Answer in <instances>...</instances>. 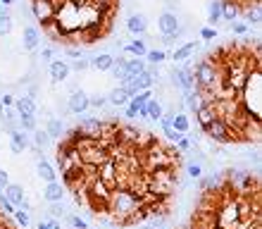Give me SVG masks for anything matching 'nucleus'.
Returning <instances> with one entry per match:
<instances>
[{
	"instance_id": "nucleus-50",
	"label": "nucleus",
	"mask_w": 262,
	"mask_h": 229,
	"mask_svg": "<svg viewBox=\"0 0 262 229\" xmlns=\"http://www.w3.org/2000/svg\"><path fill=\"white\" fill-rule=\"evenodd\" d=\"M67 55H69V57H74V60L83 57V55H81V48H67Z\"/></svg>"
},
{
	"instance_id": "nucleus-45",
	"label": "nucleus",
	"mask_w": 262,
	"mask_h": 229,
	"mask_svg": "<svg viewBox=\"0 0 262 229\" xmlns=\"http://www.w3.org/2000/svg\"><path fill=\"white\" fill-rule=\"evenodd\" d=\"M231 31H234V34H238V36H246L248 34V27H246V24H243V22H231Z\"/></svg>"
},
{
	"instance_id": "nucleus-46",
	"label": "nucleus",
	"mask_w": 262,
	"mask_h": 229,
	"mask_svg": "<svg viewBox=\"0 0 262 229\" xmlns=\"http://www.w3.org/2000/svg\"><path fill=\"white\" fill-rule=\"evenodd\" d=\"M124 115L129 119H136L138 117V105L134 103V100H129V103H126V112H124Z\"/></svg>"
},
{
	"instance_id": "nucleus-17",
	"label": "nucleus",
	"mask_w": 262,
	"mask_h": 229,
	"mask_svg": "<svg viewBox=\"0 0 262 229\" xmlns=\"http://www.w3.org/2000/svg\"><path fill=\"white\" fill-rule=\"evenodd\" d=\"M105 96H107V103L115 105V108H124V105L131 100L124 86H115V89H112L110 93H105Z\"/></svg>"
},
{
	"instance_id": "nucleus-23",
	"label": "nucleus",
	"mask_w": 262,
	"mask_h": 229,
	"mask_svg": "<svg viewBox=\"0 0 262 229\" xmlns=\"http://www.w3.org/2000/svg\"><path fill=\"white\" fill-rule=\"evenodd\" d=\"M46 132H48L50 141L60 139V136L64 134V124H62V119H60V117H53V115H50V117H48V127H46Z\"/></svg>"
},
{
	"instance_id": "nucleus-16",
	"label": "nucleus",
	"mask_w": 262,
	"mask_h": 229,
	"mask_svg": "<svg viewBox=\"0 0 262 229\" xmlns=\"http://www.w3.org/2000/svg\"><path fill=\"white\" fill-rule=\"evenodd\" d=\"M241 14H243V24L246 27H260V19H262V12H260V5H246L241 7Z\"/></svg>"
},
{
	"instance_id": "nucleus-49",
	"label": "nucleus",
	"mask_w": 262,
	"mask_h": 229,
	"mask_svg": "<svg viewBox=\"0 0 262 229\" xmlns=\"http://www.w3.org/2000/svg\"><path fill=\"white\" fill-rule=\"evenodd\" d=\"M7 184H10V174H7L5 170H3V167H0V189H5Z\"/></svg>"
},
{
	"instance_id": "nucleus-29",
	"label": "nucleus",
	"mask_w": 262,
	"mask_h": 229,
	"mask_svg": "<svg viewBox=\"0 0 262 229\" xmlns=\"http://www.w3.org/2000/svg\"><path fill=\"white\" fill-rule=\"evenodd\" d=\"M41 31H43V34H46V36H48L50 41H60V38H62V31H60V27H57V24H55V19H53V22H48V24H43V27H41Z\"/></svg>"
},
{
	"instance_id": "nucleus-48",
	"label": "nucleus",
	"mask_w": 262,
	"mask_h": 229,
	"mask_svg": "<svg viewBox=\"0 0 262 229\" xmlns=\"http://www.w3.org/2000/svg\"><path fill=\"white\" fill-rule=\"evenodd\" d=\"M41 60H43V63H53V48H43L41 50Z\"/></svg>"
},
{
	"instance_id": "nucleus-20",
	"label": "nucleus",
	"mask_w": 262,
	"mask_h": 229,
	"mask_svg": "<svg viewBox=\"0 0 262 229\" xmlns=\"http://www.w3.org/2000/svg\"><path fill=\"white\" fill-rule=\"evenodd\" d=\"M195 119H198L200 129H205L212 119H217V110H214V103L212 105H203L198 112H195Z\"/></svg>"
},
{
	"instance_id": "nucleus-36",
	"label": "nucleus",
	"mask_w": 262,
	"mask_h": 229,
	"mask_svg": "<svg viewBox=\"0 0 262 229\" xmlns=\"http://www.w3.org/2000/svg\"><path fill=\"white\" fill-rule=\"evenodd\" d=\"M174 148H177L179 153H191L193 151V141L188 139V136H181V139L174 143Z\"/></svg>"
},
{
	"instance_id": "nucleus-42",
	"label": "nucleus",
	"mask_w": 262,
	"mask_h": 229,
	"mask_svg": "<svg viewBox=\"0 0 262 229\" xmlns=\"http://www.w3.org/2000/svg\"><path fill=\"white\" fill-rule=\"evenodd\" d=\"M162 132H165V136H167L169 141H174V143H177L181 136H186V134H179L177 129H174V127H162Z\"/></svg>"
},
{
	"instance_id": "nucleus-9",
	"label": "nucleus",
	"mask_w": 262,
	"mask_h": 229,
	"mask_svg": "<svg viewBox=\"0 0 262 229\" xmlns=\"http://www.w3.org/2000/svg\"><path fill=\"white\" fill-rule=\"evenodd\" d=\"M7 136H10V148H12L14 155H19V153H24L29 146H31V141H29V134L24 132V129H14V132H7Z\"/></svg>"
},
{
	"instance_id": "nucleus-51",
	"label": "nucleus",
	"mask_w": 262,
	"mask_h": 229,
	"mask_svg": "<svg viewBox=\"0 0 262 229\" xmlns=\"http://www.w3.org/2000/svg\"><path fill=\"white\" fill-rule=\"evenodd\" d=\"M3 108H14V96H3Z\"/></svg>"
},
{
	"instance_id": "nucleus-30",
	"label": "nucleus",
	"mask_w": 262,
	"mask_h": 229,
	"mask_svg": "<svg viewBox=\"0 0 262 229\" xmlns=\"http://www.w3.org/2000/svg\"><path fill=\"white\" fill-rule=\"evenodd\" d=\"M145 110H148V117H150V119H160V117H162V110H165V108H162V103H160V100L150 98V100L145 103Z\"/></svg>"
},
{
	"instance_id": "nucleus-6",
	"label": "nucleus",
	"mask_w": 262,
	"mask_h": 229,
	"mask_svg": "<svg viewBox=\"0 0 262 229\" xmlns=\"http://www.w3.org/2000/svg\"><path fill=\"white\" fill-rule=\"evenodd\" d=\"M76 136H86V139H100V132H103V119L98 117H86L76 124Z\"/></svg>"
},
{
	"instance_id": "nucleus-25",
	"label": "nucleus",
	"mask_w": 262,
	"mask_h": 229,
	"mask_svg": "<svg viewBox=\"0 0 262 229\" xmlns=\"http://www.w3.org/2000/svg\"><path fill=\"white\" fill-rule=\"evenodd\" d=\"M122 48H124V53H129L134 57H145V53H148V46H145L143 38H138V41L134 38L129 46H122Z\"/></svg>"
},
{
	"instance_id": "nucleus-14",
	"label": "nucleus",
	"mask_w": 262,
	"mask_h": 229,
	"mask_svg": "<svg viewBox=\"0 0 262 229\" xmlns=\"http://www.w3.org/2000/svg\"><path fill=\"white\" fill-rule=\"evenodd\" d=\"M48 70H50V79H53L55 84L57 81H60V84L67 81V79H69V72H72V70H69V65L62 63V60H53V63L48 65Z\"/></svg>"
},
{
	"instance_id": "nucleus-41",
	"label": "nucleus",
	"mask_w": 262,
	"mask_h": 229,
	"mask_svg": "<svg viewBox=\"0 0 262 229\" xmlns=\"http://www.w3.org/2000/svg\"><path fill=\"white\" fill-rule=\"evenodd\" d=\"M89 67H91V65H89V60H86V57H79V60H74V63L69 65V70H74V72H83V70H89Z\"/></svg>"
},
{
	"instance_id": "nucleus-35",
	"label": "nucleus",
	"mask_w": 262,
	"mask_h": 229,
	"mask_svg": "<svg viewBox=\"0 0 262 229\" xmlns=\"http://www.w3.org/2000/svg\"><path fill=\"white\" fill-rule=\"evenodd\" d=\"M19 129L34 132L36 129V115H19Z\"/></svg>"
},
{
	"instance_id": "nucleus-3",
	"label": "nucleus",
	"mask_w": 262,
	"mask_h": 229,
	"mask_svg": "<svg viewBox=\"0 0 262 229\" xmlns=\"http://www.w3.org/2000/svg\"><path fill=\"white\" fill-rule=\"evenodd\" d=\"M158 29H160V34L167 36V38H172V41H177V38L186 31V27H181V24H179L177 12H162V14H160Z\"/></svg>"
},
{
	"instance_id": "nucleus-1",
	"label": "nucleus",
	"mask_w": 262,
	"mask_h": 229,
	"mask_svg": "<svg viewBox=\"0 0 262 229\" xmlns=\"http://www.w3.org/2000/svg\"><path fill=\"white\" fill-rule=\"evenodd\" d=\"M138 208H141V201H138V196L134 194V191H129V189H115V191H110L107 210H110L112 217H115L122 227H126V220H129Z\"/></svg>"
},
{
	"instance_id": "nucleus-44",
	"label": "nucleus",
	"mask_w": 262,
	"mask_h": 229,
	"mask_svg": "<svg viewBox=\"0 0 262 229\" xmlns=\"http://www.w3.org/2000/svg\"><path fill=\"white\" fill-rule=\"evenodd\" d=\"M200 38H203V41H214V38H217V29H212V27L200 29Z\"/></svg>"
},
{
	"instance_id": "nucleus-8",
	"label": "nucleus",
	"mask_w": 262,
	"mask_h": 229,
	"mask_svg": "<svg viewBox=\"0 0 262 229\" xmlns=\"http://www.w3.org/2000/svg\"><path fill=\"white\" fill-rule=\"evenodd\" d=\"M79 24H81V29L93 27V24H100L98 7L93 5L91 0H86V3H81V5H79Z\"/></svg>"
},
{
	"instance_id": "nucleus-10",
	"label": "nucleus",
	"mask_w": 262,
	"mask_h": 229,
	"mask_svg": "<svg viewBox=\"0 0 262 229\" xmlns=\"http://www.w3.org/2000/svg\"><path fill=\"white\" fill-rule=\"evenodd\" d=\"M126 29H129L131 34L143 36L145 31H148V19H145L141 12H131L129 17H126Z\"/></svg>"
},
{
	"instance_id": "nucleus-19",
	"label": "nucleus",
	"mask_w": 262,
	"mask_h": 229,
	"mask_svg": "<svg viewBox=\"0 0 262 229\" xmlns=\"http://www.w3.org/2000/svg\"><path fill=\"white\" fill-rule=\"evenodd\" d=\"M14 110H17V115H36V100L27 96H17L14 98Z\"/></svg>"
},
{
	"instance_id": "nucleus-5",
	"label": "nucleus",
	"mask_w": 262,
	"mask_h": 229,
	"mask_svg": "<svg viewBox=\"0 0 262 229\" xmlns=\"http://www.w3.org/2000/svg\"><path fill=\"white\" fill-rule=\"evenodd\" d=\"M79 155H81L83 165H96V167H100L103 162H107V160H110V153H107V148H105L100 141H98L96 146H91V148H86V151H81Z\"/></svg>"
},
{
	"instance_id": "nucleus-43",
	"label": "nucleus",
	"mask_w": 262,
	"mask_h": 229,
	"mask_svg": "<svg viewBox=\"0 0 262 229\" xmlns=\"http://www.w3.org/2000/svg\"><path fill=\"white\" fill-rule=\"evenodd\" d=\"M50 215H55V217H62V215H67V208H64V205H62V201L50 203Z\"/></svg>"
},
{
	"instance_id": "nucleus-26",
	"label": "nucleus",
	"mask_w": 262,
	"mask_h": 229,
	"mask_svg": "<svg viewBox=\"0 0 262 229\" xmlns=\"http://www.w3.org/2000/svg\"><path fill=\"white\" fill-rule=\"evenodd\" d=\"M112 76L119 79V84L129 81V76H126V57H115V65H112Z\"/></svg>"
},
{
	"instance_id": "nucleus-32",
	"label": "nucleus",
	"mask_w": 262,
	"mask_h": 229,
	"mask_svg": "<svg viewBox=\"0 0 262 229\" xmlns=\"http://www.w3.org/2000/svg\"><path fill=\"white\" fill-rule=\"evenodd\" d=\"M105 105H107V96H105V93H91L89 96V108L100 110V108H105Z\"/></svg>"
},
{
	"instance_id": "nucleus-40",
	"label": "nucleus",
	"mask_w": 262,
	"mask_h": 229,
	"mask_svg": "<svg viewBox=\"0 0 262 229\" xmlns=\"http://www.w3.org/2000/svg\"><path fill=\"white\" fill-rule=\"evenodd\" d=\"M67 220H69V224L74 229H89V222L83 220V217H79V215H67Z\"/></svg>"
},
{
	"instance_id": "nucleus-53",
	"label": "nucleus",
	"mask_w": 262,
	"mask_h": 229,
	"mask_svg": "<svg viewBox=\"0 0 262 229\" xmlns=\"http://www.w3.org/2000/svg\"><path fill=\"white\" fill-rule=\"evenodd\" d=\"M12 3H14V0H0V5H5V7H10Z\"/></svg>"
},
{
	"instance_id": "nucleus-37",
	"label": "nucleus",
	"mask_w": 262,
	"mask_h": 229,
	"mask_svg": "<svg viewBox=\"0 0 262 229\" xmlns=\"http://www.w3.org/2000/svg\"><path fill=\"white\" fill-rule=\"evenodd\" d=\"M186 174L191 177V179H200V177H203V165H198V162H188Z\"/></svg>"
},
{
	"instance_id": "nucleus-13",
	"label": "nucleus",
	"mask_w": 262,
	"mask_h": 229,
	"mask_svg": "<svg viewBox=\"0 0 262 229\" xmlns=\"http://www.w3.org/2000/svg\"><path fill=\"white\" fill-rule=\"evenodd\" d=\"M64 191H67L64 184H60L57 179L48 181V184H46V191H43V198H46L48 203H57V201H62L64 198Z\"/></svg>"
},
{
	"instance_id": "nucleus-4",
	"label": "nucleus",
	"mask_w": 262,
	"mask_h": 229,
	"mask_svg": "<svg viewBox=\"0 0 262 229\" xmlns=\"http://www.w3.org/2000/svg\"><path fill=\"white\" fill-rule=\"evenodd\" d=\"M55 0H31V14L36 22H41V27L55 19Z\"/></svg>"
},
{
	"instance_id": "nucleus-33",
	"label": "nucleus",
	"mask_w": 262,
	"mask_h": 229,
	"mask_svg": "<svg viewBox=\"0 0 262 229\" xmlns=\"http://www.w3.org/2000/svg\"><path fill=\"white\" fill-rule=\"evenodd\" d=\"M145 60H148V63L150 65H160V63H165L167 60V53L165 50H148V53H145Z\"/></svg>"
},
{
	"instance_id": "nucleus-31",
	"label": "nucleus",
	"mask_w": 262,
	"mask_h": 229,
	"mask_svg": "<svg viewBox=\"0 0 262 229\" xmlns=\"http://www.w3.org/2000/svg\"><path fill=\"white\" fill-rule=\"evenodd\" d=\"M172 127L179 134H188V132H191V122H188V117H186V115H181V112H177V117H174Z\"/></svg>"
},
{
	"instance_id": "nucleus-22",
	"label": "nucleus",
	"mask_w": 262,
	"mask_h": 229,
	"mask_svg": "<svg viewBox=\"0 0 262 229\" xmlns=\"http://www.w3.org/2000/svg\"><path fill=\"white\" fill-rule=\"evenodd\" d=\"M145 67H148V65H145L143 57H126V76H129V79L143 74Z\"/></svg>"
},
{
	"instance_id": "nucleus-28",
	"label": "nucleus",
	"mask_w": 262,
	"mask_h": 229,
	"mask_svg": "<svg viewBox=\"0 0 262 229\" xmlns=\"http://www.w3.org/2000/svg\"><path fill=\"white\" fill-rule=\"evenodd\" d=\"M31 139H34V146L41 148V151L50 143V136H48V132H46V129H34V132H31Z\"/></svg>"
},
{
	"instance_id": "nucleus-24",
	"label": "nucleus",
	"mask_w": 262,
	"mask_h": 229,
	"mask_svg": "<svg viewBox=\"0 0 262 229\" xmlns=\"http://www.w3.org/2000/svg\"><path fill=\"white\" fill-rule=\"evenodd\" d=\"M198 46H200L198 41H191V43H186V46L177 48V50H174V63H186L188 57L195 53V48H198Z\"/></svg>"
},
{
	"instance_id": "nucleus-52",
	"label": "nucleus",
	"mask_w": 262,
	"mask_h": 229,
	"mask_svg": "<svg viewBox=\"0 0 262 229\" xmlns=\"http://www.w3.org/2000/svg\"><path fill=\"white\" fill-rule=\"evenodd\" d=\"M93 5H117V0H91Z\"/></svg>"
},
{
	"instance_id": "nucleus-39",
	"label": "nucleus",
	"mask_w": 262,
	"mask_h": 229,
	"mask_svg": "<svg viewBox=\"0 0 262 229\" xmlns=\"http://www.w3.org/2000/svg\"><path fill=\"white\" fill-rule=\"evenodd\" d=\"M174 117H177V112H174V108H169V110H162V117L158 119L162 127H172Z\"/></svg>"
},
{
	"instance_id": "nucleus-34",
	"label": "nucleus",
	"mask_w": 262,
	"mask_h": 229,
	"mask_svg": "<svg viewBox=\"0 0 262 229\" xmlns=\"http://www.w3.org/2000/svg\"><path fill=\"white\" fill-rule=\"evenodd\" d=\"M14 220H17V224H19L21 229H29V224H31V217H29L27 210H19V208H14Z\"/></svg>"
},
{
	"instance_id": "nucleus-27",
	"label": "nucleus",
	"mask_w": 262,
	"mask_h": 229,
	"mask_svg": "<svg viewBox=\"0 0 262 229\" xmlns=\"http://www.w3.org/2000/svg\"><path fill=\"white\" fill-rule=\"evenodd\" d=\"M207 19H210L212 27L222 22V3L220 0H212V3H210V7H207Z\"/></svg>"
},
{
	"instance_id": "nucleus-7",
	"label": "nucleus",
	"mask_w": 262,
	"mask_h": 229,
	"mask_svg": "<svg viewBox=\"0 0 262 229\" xmlns=\"http://www.w3.org/2000/svg\"><path fill=\"white\" fill-rule=\"evenodd\" d=\"M67 110L72 112V115H83V112L89 110V93L81 89L72 91L67 98Z\"/></svg>"
},
{
	"instance_id": "nucleus-18",
	"label": "nucleus",
	"mask_w": 262,
	"mask_h": 229,
	"mask_svg": "<svg viewBox=\"0 0 262 229\" xmlns=\"http://www.w3.org/2000/svg\"><path fill=\"white\" fill-rule=\"evenodd\" d=\"M3 194L7 196V201L12 203L14 208H17V205H21V201L27 198V194H24V189H21L19 184H12V181H10V184H7V186L3 189Z\"/></svg>"
},
{
	"instance_id": "nucleus-47",
	"label": "nucleus",
	"mask_w": 262,
	"mask_h": 229,
	"mask_svg": "<svg viewBox=\"0 0 262 229\" xmlns=\"http://www.w3.org/2000/svg\"><path fill=\"white\" fill-rule=\"evenodd\" d=\"M38 229H62V227H60L57 220H43V222H38Z\"/></svg>"
},
{
	"instance_id": "nucleus-15",
	"label": "nucleus",
	"mask_w": 262,
	"mask_h": 229,
	"mask_svg": "<svg viewBox=\"0 0 262 229\" xmlns=\"http://www.w3.org/2000/svg\"><path fill=\"white\" fill-rule=\"evenodd\" d=\"M222 3V22H236L241 17V5L236 0H220Z\"/></svg>"
},
{
	"instance_id": "nucleus-2",
	"label": "nucleus",
	"mask_w": 262,
	"mask_h": 229,
	"mask_svg": "<svg viewBox=\"0 0 262 229\" xmlns=\"http://www.w3.org/2000/svg\"><path fill=\"white\" fill-rule=\"evenodd\" d=\"M203 134H205L210 141H214V143H231V141H236V132L234 129H229L220 117L212 119V122L203 129Z\"/></svg>"
},
{
	"instance_id": "nucleus-11",
	"label": "nucleus",
	"mask_w": 262,
	"mask_h": 229,
	"mask_svg": "<svg viewBox=\"0 0 262 229\" xmlns=\"http://www.w3.org/2000/svg\"><path fill=\"white\" fill-rule=\"evenodd\" d=\"M89 65L98 72H110L112 65H115V55L112 53H98V55L89 57Z\"/></svg>"
},
{
	"instance_id": "nucleus-38",
	"label": "nucleus",
	"mask_w": 262,
	"mask_h": 229,
	"mask_svg": "<svg viewBox=\"0 0 262 229\" xmlns=\"http://www.w3.org/2000/svg\"><path fill=\"white\" fill-rule=\"evenodd\" d=\"M0 210H3V215H12L14 213V205L7 201V196L3 194V189H0Z\"/></svg>"
},
{
	"instance_id": "nucleus-12",
	"label": "nucleus",
	"mask_w": 262,
	"mask_h": 229,
	"mask_svg": "<svg viewBox=\"0 0 262 229\" xmlns=\"http://www.w3.org/2000/svg\"><path fill=\"white\" fill-rule=\"evenodd\" d=\"M21 43H24V48H27V50H31V53H34V50L38 48V43H41V31H38L34 24L24 27V34H21Z\"/></svg>"
},
{
	"instance_id": "nucleus-21",
	"label": "nucleus",
	"mask_w": 262,
	"mask_h": 229,
	"mask_svg": "<svg viewBox=\"0 0 262 229\" xmlns=\"http://www.w3.org/2000/svg\"><path fill=\"white\" fill-rule=\"evenodd\" d=\"M36 170H38V177H41L43 181H46V184H48V181H55L57 179V172H55V167L50 165L48 160L43 158V160H38V162H36Z\"/></svg>"
}]
</instances>
